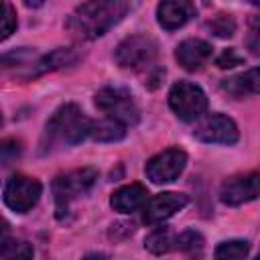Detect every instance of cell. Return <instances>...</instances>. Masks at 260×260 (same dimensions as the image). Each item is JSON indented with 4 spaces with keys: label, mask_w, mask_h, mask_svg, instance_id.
Masks as SVG:
<instances>
[{
    "label": "cell",
    "mask_w": 260,
    "mask_h": 260,
    "mask_svg": "<svg viewBox=\"0 0 260 260\" xmlns=\"http://www.w3.org/2000/svg\"><path fill=\"white\" fill-rule=\"evenodd\" d=\"M130 10L128 2L120 0H100L79 4L67 18V30L77 39L93 41L106 35L114 24H118Z\"/></svg>",
    "instance_id": "6da1fadb"
},
{
    "label": "cell",
    "mask_w": 260,
    "mask_h": 260,
    "mask_svg": "<svg viewBox=\"0 0 260 260\" xmlns=\"http://www.w3.org/2000/svg\"><path fill=\"white\" fill-rule=\"evenodd\" d=\"M91 120L83 116L77 104H65L49 118L45 126V146L55 144H79L89 136Z\"/></svg>",
    "instance_id": "7a4b0ae2"
},
{
    "label": "cell",
    "mask_w": 260,
    "mask_h": 260,
    "mask_svg": "<svg viewBox=\"0 0 260 260\" xmlns=\"http://www.w3.org/2000/svg\"><path fill=\"white\" fill-rule=\"evenodd\" d=\"M98 181V171L93 167H83L69 171L65 175H59L53 181V195H55V209L57 217L63 219L69 211V203L81 195H85L93 183Z\"/></svg>",
    "instance_id": "3957f363"
},
{
    "label": "cell",
    "mask_w": 260,
    "mask_h": 260,
    "mask_svg": "<svg viewBox=\"0 0 260 260\" xmlns=\"http://www.w3.org/2000/svg\"><path fill=\"white\" fill-rule=\"evenodd\" d=\"M156 53L158 51H156L154 39H150L146 35H132L116 47L114 59L124 69L142 71V69H152L154 67Z\"/></svg>",
    "instance_id": "277c9868"
},
{
    "label": "cell",
    "mask_w": 260,
    "mask_h": 260,
    "mask_svg": "<svg viewBox=\"0 0 260 260\" xmlns=\"http://www.w3.org/2000/svg\"><path fill=\"white\" fill-rule=\"evenodd\" d=\"M169 106L181 120L195 122L207 110V95L191 81H177L169 91Z\"/></svg>",
    "instance_id": "5b68a950"
},
{
    "label": "cell",
    "mask_w": 260,
    "mask_h": 260,
    "mask_svg": "<svg viewBox=\"0 0 260 260\" xmlns=\"http://www.w3.org/2000/svg\"><path fill=\"white\" fill-rule=\"evenodd\" d=\"M95 106L106 114V118H112L124 126H134L138 122V108L132 100V93L122 87H104L95 93Z\"/></svg>",
    "instance_id": "8992f818"
},
{
    "label": "cell",
    "mask_w": 260,
    "mask_h": 260,
    "mask_svg": "<svg viewBox=\"0 0 260 260\" xmlns=\"http://www.w3.org/2000/svg\"><path fill=\"white\" fill-rule=\"evenodd\" d=\"M41 193H43V185L35 177L16 173L6 181L4 203L16 213H26L37 205Z\"/></svg>",
    "instance_id": "52a82bcc"
},
{
    "label": "cell",
    "mask_w": 260,
    "mask_h": 260,
    "mask_svg": "<svg viewBox=\"0 0 260 260\" xmlns=\"http://www.w3.org/2000/svg\"><path fill=\"white\" fill-rule=\"evenodd\" d=\"M187 165V152L181 150V148H167L158 154H154L144 171H146V177L154 183V185H162V183H171L175 181L183 169Z\"/></svg>",
    "instance_id": "ba28073f"
},
{
    "label": "cell",
    "mask_w": 260,
    "mask_h": 260,
    "mask_svg": "<svg viewBox=\"0 0 260 260\" xmlns=\"http://www.w3.org/2000/svg\"><path fill=\"white\" fill-rule=\"evenodd\" d=\"M193 136L205 144H236L240 132L232 118L223 114H211L195 126Z\"/></svg>",
    "instance_id": "9c48e42d"
},
{
    "label": "cell",
    "mask_w": 260,
    "mask_h": 260,
    "mask_svg": "<svg viewBox=\"0 0 260 260\" xmlns=\"http://www.w3.org/2000/svg\"><path fill=\"white\" fill-rule=\"evenodd\" d=\"M258 185H260V175L258 173L230 177L219 187V199H221V203L232 205V207L254 201L258 197Z\"/></svg>",
    "instance_id": "30bf717a"
},
{
    "label": "cell",
    "mask_w": 260,
    "mask_h": 260,
    "mask_svg": "<svg viewBox=\"0 0 260 260\" xmlns=\"http://www.w3.org/2000/svg\"><path fill=\"white\" fill-rule=\"evenodd\" d=\"M189 203V197L185 193L165 191L158 195H152L144 203V221L146 223H160L169 217H173L177 211H181Z\"/></svg>",
    "instance_id": "8fae6325"
},
{
    "label": "cell",
    "mask_w": 260,
    "mask_h": 260,
    "mask_svg": "<svg viewBox=\"0 0 260 260\" xmlns=\"http://www.w3.org/2000/svg\"><path fill=\"white\" fill-rule=\"evenodd\" d=\"M211 57V45L203 39H185L175 49V59L187 71H199Z\"/></svg>",
    "instance_id": "7c38bea8"
},
{
    "label": "cell",
    "mask_w": 260,
    "mask_h": 260,
    "mask_svg": "<svg viewBox=\"0 0 260 260\" xmlns=\"http://www.w3.org/2000/svg\"><path fill=\"white\" fill-rule=\"evenodd\" d=\"M191 16H195V6L183 0H165L156 6V20L165 30L181 28Z\"/></svg>",
    "instance_id": "4fadbf2b"
},
{
    "label": "cell",
    "mask_w": 260,
    "mask_h": 260,
    "mask_svg": "<svg viewBox=\"0 0 260 260\" xmlns=\"http://www.w3.org/2000/svg\"><path fill=\"white\" fill-rule=\"evenodd\" d=\"M146 199H148L146 187L140 183H130V185H124L112 193L110 205L120 213H134V211L144 207Z\"/></svg>",
    "instance_id": "5bb4252c"
},
{
    "label": "cell",
    "mask_w": 260,
    "mask_h": 260,
    "mask_svg": "<svg viewBox=\"0 0 260 260\" xmlns=\"http://www.w3.org/2000/svg\"><path fill=\"white\" fill-rule=\"evenodd\" d=\"M77 59H79V53H77L73 47H59V49L51 51L49 55L41 57L39 61H35L32 67H30V71H28L24 77H26V79H28V77H39V75H43V73H47V71H57V69L69 67V65H73Z\"/></svg>",
    "instance_id": "9a60e30c"
},
{
    "label": "cell",
    "mask_w": 260,
    "mask_h": 260,
    "mask_svg": "<svg viewBox=\"0 0 260 260\" xmlns=\"http://www.w3.org/2000/svg\"><path fill=\"white\" fill-rule=\"evenodd\" d=\"M221 89L225 93H230L232 98L236 100H242V98H248V95H256L258 89H260V71L258 67H252L240 75H234L230 79H223L221 81Z\"/></svg>",
    "instance_id": "2e32d148"
},
{
    "label": "cell",
    "mask_w": 260,
    "mask_h": 260,
    "mask_svg": "<svg viewBox=\"0 0 260 260\" xmlns=\"http://www.w3.org/2000/svg\"><path fill=\"white\" fill-rule=\"evenodd\" d=\"M89 136L98 142H116L126 136V126L112 120V118H102V120H91L89 124Z\"/></svg>",
    "instance_id": "e0dca14e"
},
{
    "label": "cell",
    "mask_w": 260,
    "mask_h": 260,
    "mask_svg": "<svg viewBox=\"0 0 260 260\" xmlns=\"http://www.w3.org/2000/svg\"><path fill=\"white\" fill-rule=\"evenodd\" d=\"M175 244L181 252H185L191 260H199L203 256V248H205V240L199 232L195 230H185L183 234H179L175 238Z\"/></svg>",
    "instance_id": "ac0fdd59"
},
{
    "label": "cell",
    "mask_w": 260,
    "mask_h": 260,
    "mask_svg": "<svg viewBox=\"0 0 260 260\" xmlns=\"http://www.w3.org/2000/svg\"><path fill=\"white\" fill-rule=\"evenodd\" d=\"M175 244V238L171 234L169 228H156L154 232H150L144 240V248L154 254V256H160V254H167Z\"/></svg>",
    "instance_id": "d6986e66"
},
{
    "label": "cell",
    "mask_w": 260,
    "mask_h": 260,
    "mask_svg": "<svg viewBox=\"0 0 260 260\" xmlns=\"http://www.w3.org/2000/svg\"><path fill=\"white\" fill-rule=\"evenodd\" d=\"M250 252V244L246 240H228L217 244L213 258L215 260H246Z\"/></svg>",
    "instance_id": "ffe728a7"
},
{
    "label": "cell",
    "mask_w": 260,
    "mask_h": 260,
    "mask_svg": "<svg viewBox=\"0 0 260 260\" xmlns=\"http://www.w3.org/2000/svg\"><path fill=\"white\" fill-rule=\"evenodd\" d=\"M0 260H32V246L26 240L8 238L0 244Z\"/></svg>",
    "instance_id": "44dd1931"
},
{
    "label": "cell",
    "mask_w": 260,
    "mask_h": 260,
    "mask_svg": "<svg viewBox=\"0 0 260 260\" xmlns=\"http://www.w3.org/2000/svg\"><path fill=\"white\" fill-rule=\"evenodd\" d=\"M205 26H207V30H211V35H215L219 39H228L236 32V20L230 14H217Z\"/></svg>",
    "instance_id": "7402d4cb"
},
{
    "label": "cell",
    "mask_w": 260,
    "mask_h": 260,
    "mask_svg": "<svg viewBox=\"0 0 260 260\" xmlns=\"http://www.w3.org/2000/svg\"><path fill=\"white\" fill-rule=\"evenodd\" d=\"M22 156V142L18 138H4L0 140V165L8 167Z\"/></svg>",
    "instance_id": "603a6c76"
},
{
    "label": "cell",
    "mask_w": 260,
    "mask_h": 260,
    "mask_svg": "<svg viewBox=\"0 0 260 260\" xmlns=\"http://www.w3.org/2000/svg\"><path fill=\"white\" fill-rule=\"evenodd\" d=\"M16 28V12L12 4L0 2V41L8 39Z\"/></svg>",
    "instance_id": "cb8c5ba5"
},
{
    "label": "cell",
    "mask_w": 260,
    "mask_h": 260,
    "mask_svg": "<svg viewBox=\"0 0 260 260\" xmlns=\"http://www.w3.org/2000/svg\"><path fill=\"white\" fill-rule=\"evenodd\" d=\"M242 61H244V57L238 55L236 49H225V51L215 59V65H217L219 69H232V67H236V65H242Z\"/></svg>",
    "instance_id": "d4e9b609"
},
{
    "label": "cell",
    "mask_w": 260,
    "mask_h": 260,
    "mask_svg": "<svg viewBox=\"0 0 260 260\" xmlns=\"http://www.w3.org/2000/svg\"><path fill=\"white\" fill-rule=\"evenodd\" d=\"M8 236H10V225L4 217H0V244H4L8 240Z\"/></svg>",
    "instance_id": "484cf974"
},
{
    "label": "cell",
    "mask_w": 260,
    "mask_h": 260,
    "mask_svg": "<svg viewBox=\"0 0 260 260\" xmlns=\"http://www.w3.org/2000/svg\"><path fill=\"white\" fill-rule=\"evenodd\" d=\"M81 260H110V258H108V254H104V252H89V254H85Z\"/></svg>",
    "instance_id": "4316f807"
},
{
    "label": "cell",
    "mask_w": 260,
    "mask_h": 260,
    "mask_svg": "<svg viewBox=\"0 0 260 260\" xmlns=\"http://www.w3.org/2000/svg\"><path fill=\"white\" fill-rule=\"evenodd\" d=\"M0 126H2V112H0Z\"/></svg>",
    "instance_id": "83f0119b"
}]
</instances>
